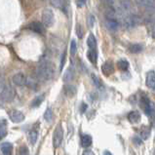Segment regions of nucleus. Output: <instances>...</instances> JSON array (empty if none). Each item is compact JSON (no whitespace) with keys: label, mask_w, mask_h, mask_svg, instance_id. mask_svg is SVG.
I'll use <instances>...</instances> for the list:
<instances>
[{"label":"nucleus","mask_w":155,"mask_h":155,"mask_svg":"<svg viewBox=\"0 0 155 155\" xmlns=\"http://www.w3.org/2000/svg\"><path fill=\"white\" fill-rule=\"evenodd\" d=\"M101 71L105 76H109L114 72V65L111 61H106L101 65Z\"/></svg>","instance_id":"obj_11"},{"label":"nucleus","mask_w":155,"mask_h":155,"mask_svg":"<svg viewBox=\"0 0 155 155\" xmlns=\"http://www.w3.org/2000/svg\"><path fill=\"white\" fill-rule=\"evenodd\" d=\"M87 44H88V47L90 49H96L97 47V40H96V37L94 36V34H90L89 37L87 39Z\"/></svg>","instance_id":"obj_21"},{"label":"nucleus","mask_w":155,"mask_h":155,"mask_svg":"<svg viewBox=\"0 0 155 155\" xmlns=\"http://www.w3.org/2000/svg\"><path fill=\"white\" fill-rule=\"evenodd\" d=\"M64 93L68 98H71V97L75 95V93H76V89H75V87L73 85L66 84L64 87Z\"/></svg>","instance_id":"obj_14"},{"label":"nucleus","mask_w":155,"mask_h":155,"mask_svg":"<svg viewBox=\"0 0 155 155\" xmlns=\"http://www.w3.org/2000/svg\"><path fill=\"white\" fill-rule=\"evenodd\" d=\"M15 90L14 88L10 85H4L3 89L0 92V99L3 101H11L15 98Z\"/></svg>","instance_id":"obj_3"},{"label":"nucleus","mask_w":155,"mask_h":155,"mask_svg":"<svg viewBox=\"0 0 155 155\" xmlns=\"http://www.w3.org/2000/svg\"><path fill=\"white\" fill-rule=\"evenodd\" d=\"M153 155H155V150H154V152H153Z\"/></svg>","instance_id":"obj_43"},{"label":"nucleus","mask_w":155,"mask_h":155,"mask_svg":"<svg viewBox=\"0 0 155 155\" xmlns=\"http://www.w3.org/2000/svg\"><path fill=\"white\" fill-rule=\"evenodd\" d=\"M4 87V82H3V78H2V75L0 74V92H1V90L3 89Z\"/></svg>","instance_id":"obj_38"},{"label":"nucleus","mask_w":155,"mask_h":155,"mask_svg":"<svg viewBox=\"0 0 155 155\" xmlns=\"http://www.w3.org/2000/svg\"><path fill=\"white\" fill-rule=\"evenodd\" d=\"M83 155H95V154L92 150H86V151L83 152Z\"/></svg>","instance_id":"obj_39"},{"label":"nucleus","mask_w":155,"mask_h":155,"mask_svg":"<svg viewBox=\"0 0 155 155\" xmlns=\"http://www.w3.org/2000/svg\"><path fill=\"white\" fill-rule=\"evenodd\" d=\"M44 99H45V96H44V95L37 96L36 98H35V99L31 101V106H32V107H38V106L43 103Z\"/></svg>","instance_id":"obj_24"},{"label":"nucleus","mask_w":155,"mask_h":155,"mask_svg":"<svg viewBox=\"0 0 155 155\" xmlns=\"http://www.w3.org/2000/svg\"><path fill=\"white\" fill-rule=\"evenodd\" d=\"M104 2L108 4V5H112V4L115 2V0H104Z\"/></svg>","instance_id":"obj_40"},{"label":"nucleus","mask_w":155,"mask_h":155,"mask_svg":"<svg viewBox=\"0 0 155 155\" xmlns=\"http://www.w3.org/2000/svg\"><path fill=\"white\" fill-rule=\"evenodd\" d=\"M128 120H129L131 123L135 124V123H138L140 120V114L139 111H131L129 114H128Z\"/></svg>","instance_id":"obj_16"},{"label":"nucleus","mask_w":155,"mask_h":155,"mask_svg":"<svg viewBox=\"0 0 155 155\" xmlns=\"http://www.w3.org/2000/svg\"><path fill=\"white\" fill-rule=\"evenodd\" d=\"M117 68L120 70L126 71V70H128V68H129V63H128L126 60H120L117 61Z\"/></svg>","instance_id":"obj_25"},{"label":"nucleus","mask_w":155,"mask_h":155,"mask_svg":"<svg viewBox=\"0 0 155 155\" xmlns=\"http://www.w3.org/2000/svg\"><path fill=\"white\" fill-rule=\"evenodd\" d=\"M49 1L53 6L57 8H61L64 6V0H49Z\"/></svg>","instance_id":"obj_28"},{"label":"nucleus","mask_w":155,"mask_h":155,"mask_svg":"<svg viewBox=\"0 0 155 155\" xmlns=\"http://www.w3.org/2000/svg\"><path fill=\"white\" fill-rule=\"evenodd\" d=\"M105 26L110 31H116L119 28V21L117 19H106Z\"/></svg>","instance_id":"obj_10"},{"label":"nucleus","mask_w":155,"mask_h":155,"mask_svg":"<svg viewBox=\"0 0 155 155\" xmlns=\"http://www.w3.org/2000/svg\"><path fill=\"white\" fill-rule=\"evenodd\" d=\"M53 116H54V114H53V110L51 108H48L44 113V119L47 122H51L53 120Z\"/></svg>","instance_id":"obj_27"},{"label":"nucleus","mask_w":155,"mask_h":155,"mask_svg":"<svg viewBox=\"0 0 155 155\" xmlns=\"http://www.w3.org/2000/svg\"><path fill=\"white\" fill-rule=\"evenodd\" d=\"M145 84L147 86L153 91H155V72L149 71L147 75V79H145Z\"/></svg>","instance_id":"obj_12"},{"label":"nucleus","mask_w":155,"mask_h":155,"mask_svg":"<svg viewBox=\"0 0 155 155\" xmlns=\"http://www.w3.org/2000/svg\"><path fill=\"white\" fill-rule=\"evenodd\" d=\"M140 21V18L137 15H130L127 16L125 19L123 20V26L126 29H131L134 28L135 26L139 24Z\"/></svg>","instance_id":"obj_6"},{"label":"nucleus","mask_w":155,"mask_h":155,"mask_svg":"<svg viewBox=\"0 0 155 155\" xmlns=\"http://www.w3.org/2000/svg\"><path fill=\"white\" fill-rule=\"evenodd\" d=\"M6 135H7L6 128L4 127V126H0V140L3 139Z\"/></svg>","instance_id":"obj_34"},{"label":"nucleus","mask_w":155,"mask_h":155,"mask_svg":"<svg viewBox=\"0 0 155 155\" xmlns=\"http://www.w3.org/2000/svg\"><path fill=\"white\" fill-rule=\"evenodd\" d=\"M87 58L92 64H96L97 60H98V53H97L96 49H90L89 52L87 53Z\"/></svg>","instance_id":"obj_17"},{"label":"nucleus","mask_w":155,"mask_h":155,"mask_svg":"<svg viewBox=\"0 0 155 155\" xmlns=\"http://www.w3.org/2000/svg\"><path fill=\"white\" fill-rule=\"evenodd\" d=\"M0 150L3 155H12L13 152V144L11 143H3L0 144Z\"/></svg>","instance_id":"obj_13"},{"label":"nucleus","mask_w":155,"mask_h":155,"mask_svg":"<svg viewBox=\"0 0 155 155\" xmlns=\"http://www.w3.org/2000/svg\"><path fill=\"white\" fill-rule=\"evenodd\" d=\"M143 47L140 43L131 44V45L129 46V51L131 53H133V54H138V53H140L141 51H143Z\"/></svg>","instance_id":"obj_19"},{"label":"nucleus","mask_w":155,"mask_h":155,"mask_svg":"<svg viewBox=\"0 0 155 155\" xmlns=\"http://www.w3.org/2000/svg\"><path fill=\"white\" fill-rule=\"evenodd\" d=\"M86 109H87V104H81V108H80V111L81 113H84L86 111Z\"/></svg>","instance_id":"obj_37"},{"label":"nucleus","mask_w":155,"mask_h":155,"mask_svg":"<svg viewBox=\"0 0 155 155\" xmlns=\"http://www.w3.org/2000/svg\"><path fill=\"white\" fill-rule=\"evenodd\" d=\"M136 3L140 7H152L154 0H136Z\"/></svg>","instance_id":"obj_20"},{"label":"nucleus","mask_w":155,"mask_h":155,"mask_svg":"<svg viewBox=\"0 0 155 155\" xmlns=\"http://www.w3.org/2000/svg\"><path fill=\"white\" fill-rule=\"evenodd\" d=\"M131 4L129 0H121V2L119 3L118 11L119 12H127L130 9Z\"/></svg>","instance_id":"obj_18"},{"label":"nucleus","mask_w":155,"mask_h":155,"mask_svg":"<svg viewBox=\"0 0 155 155\" xmlns=\"http://www.w3.org/2000/svg\"><path fill=\"white\" fill-rule=\"evenodd\" d=\"M87 23H88V26H89V28H93V26H94V25H95V17H94V15L88 16Z\"/></svg>","instance_id":"obj_33"},{"label":"nucleus","mask_w":155,"mask_h":155,"mask_svg":"<svg viewBox=\"0 0 155 155\" xmlns=\"http://www.w3.org/2000/svg\"><path fill=\"white\" fill-rule=\"evenodd\" d=\"M76 51H77L76 42H75V40H72L71 43H70V54H71V56H74L76 54Z\"/></svg>","instance_id":"obj_32"},{"label":"nucleus","mask_w":155,"mask_h":155,"mask_svg":"<svg viewBox=\"0 0 155 155\" xmlns=\"http://www.w3.org/2000/svg\"><path fill=\"white\" fill-rule=\"evenodd\" d=\"M152 35H153V37L155 38V25H154V28H153V30H152Z\"/></svg>","instance_id":"obj_42"},{"label":"nucleus","mask_w":155,"mask_h":155,"mask_svg":"<svg viewBox=\"0 0 155 155\" xmlns=\"http://www.w3.org/2000/svg\"><path fill=\"white\" fill-rule=\"evenodd\" d=\"M143 131L140 132V136H141V138H143V140H147L149 137V135H150V130L148 129L147 127H143Z\"/></svg>","instance_id":"obj_31"},{"label":"nucleus","mask_w":155,"mask_h":155,"mask_svg":"<svg viewBox=\"0 0 155 155\" xmlns=\"http://www.w3.org/2000/svg\"><path fill=\"white\" fill-rule=\"evenodd\" d=\"M104 155H113L110 151H107V150H105V151L104 152Z\"/></svg>","instance_id":"obj_41"},{"label":"nucleus","mask_w":155,"mask_h":155,"mask_svg":"<svg viewBox=\"0 0 155 155\" xmlns=\"http://www.w3.org/2000/svg\"><path fill=\"white\" fill-rule=\"evenodd\" d=\"M55 75L54 65L49 63H43L35 69V77L41 81L50 80Z\"/></svg>","instance_id":"obj_1"},{"label":"nucleus","mask_w":155,"mask_h":155,"mask_svg":"<svg viewBox=\"0 0 155 155\" xmlns=\"http://www.w3.org/2000/svg\"><path fill=\"white\" fill-rule=\"evenodd\" d=\"M28 28L30 29L31 31L35 33H39L41 34L44 32V25L39 23V21H32L28 25Z\"/></svg>","instance_id":"obj_9"},{"label":"nucleus","mask_w":155,"mask_h":155,"mask_svg":"<svg viewBox=\"0 0 155 155\" xmlns=\"http://www.w3.org/2000/svg\"><path fill=\"white\" fill-rule=\"evenodd\" d=\"M76 3H77V6L79 8H82L83 6H85L86 0H76Z\"/></svg>","instance_id":"obj_36"},{"label":"nucleus","mask_w":155,"mask_h":155,"mask_svg":"<svg viewBox=\"0 0 155 155\" xmlns=\"http://www.w3.org/2000/svg\"><path fill=\"white\" fill-rule=\"evenodd\" d=\"M63 139H64V130H63V127L60 124L58 125L56 130L54 132V137H53V145H54L55 148H59L61 143H63Z\"/></svg>","instance_id":"obj_5"},{"label":"nucleus","mask_w":155,"mask_h":155,"mask_svg":"<svg viewBox=\"0 0 155 155\" xmlns=\"http://www.w3.org/2000/svg\"><path fill=\"white\" fill-rule=\"evenodd\" d=\"M91 78H92L93 83H94V85L97 88H99V89H103V88H104L103 82H101V80L98 76H97L96 74H91Z\"/></svg>","instance_id":"obj_22"},{"label":"nucleus","mask_w":155,"mask_h":155,"mask_svg":"<svg viewBox=\"0 0 155 155\" xmlns=\"http://www.w3.org/2000/svg\"><path fill=\"white\" fill-rule=\"evenodd\" d=\"M42 24L45 26H52L55 23V15L54 12L52 11V9L47 8L42 12Z\"/></svg>","instance_id":"obj_4"},{"label":"nucleus","mask_w":155,"mask_h":155,"mask_svg":"<svg viewBox=\"0 0 155 155\" xmlns=\"http://www.w3.org/2000/svg\"><path fill=\"white\" fill-rule=\"evenodd\" d=\"M73 78V70L71 68H69L66 69V71L64 72V82H70L72 80Z\"/></svg>","instance_id":"obj_23"},{"label":"nucleus","mask_w":155,"mask_h":155,"mask_svg":"<svg viewBox=\"0 0 155 155\" xmlns=\"http://www.w3.org/2000/svg\"><path fill=\"white\" fill-rule=\"evenodd\" d=\"M140 105L143 107L144 113L147 115V116L151 117V118H155V109L153 104L150 103L149 99L147 96H143L140 99Z\"/></svg>","instance_id":"obj_2"},{"label":"nucleus","mask_w":155,"mask_h":155,"mask_svg":"<svg viewBox=\"0 0 155 155\" xmlns=\"http://www.w3.org/2000/svg\"><path fill=\"white\" fill-rule=\"evenodd\" d=\"M93 139L90 135H82L81 136V145L84 148H88L91 147Z\"/></svg>","instance_id":"obj_15"},{"label":"nucleus","mask_w":155,"mask_h":155,"mask_svg":"<svg viewBox=\"0 0 155 155\" xmlns=\"http://www.w3.org/2000/svg\"><path fill=\"white\" fill-rule=\"evenodd\" d=\"M133 141H134L137 145H140L141 143H143V140H141V138H140V137H135Z\"/></svg>","instance_id":"obj_35"},{"label":"nucleus","mask_w":155,"mask_h":155,"mask_svg":"<svg viewBox=\"0 0 155 155\" xmlns=\"http://www.w3.org/2000/svg\"><path fill=\"white\" fill-rule=\"evenodd\" d=\"M12 82L17 86H24L25 85V82H26V76L23 72H18L13 75Z\"/></svg>","instance_id":"obj_8"},{"label":"nucleus","mask_w":155,"mask_h":155,"mask_svg":"<svg viewBox=\"0 0 155 155\" xmlns=\"http://www.w3.org/2000/svg\"><path fill=\"white\" fill-rule=\"evenodd\" d=\"M38 139V132L36 130H31L29 132V140H30V143L32 144L36 143Z\"/></svg>","instance_id":"obj_26"},{"label":"nucleus","mask_w":155,"mask_h":155,"mask_svg":"<svg viewBox=\"0 0 155 155\" xmlns=\"http://www.w3.org/2000/svg\"><path fill=\"white\" fill-rule=\"evenodd\" d=\"M18 155H29V150L28 148L25 147V145H23L18 150Z\"/></svg>","instance_id":"obj_30"},{"label":"nucleus","mask_w":155,"mask_h":155,"mask_svg":"<svg viewBox=\"0 0 155 155\" xmlns=\"http://www.w3.org/2000/svg\"><path fill=\"white\" fill-rule=\"evenodd\" d=\"M75 31H76V35L78 36L79 39H81V38L83 37V35H84V30H83V28H82L81 25H79V24L76 25V28H75Z\"/></svg>","instance_id":"obj_29"},{"label":"nucleus","mask_w":155,"mask_h":155,"mask_svg":"<svg viewBox=\"0 0 155 155\" xmlns=\"http://www.w3.org/2000/svg\"><path fill=\"white\" fill-rule=\"evenodd\" d=\"M9 118L14 123H21L25 120V115L19 110H11L9 112Z\"/></svg>","instance_id":"obj_7"}]
</instances>
